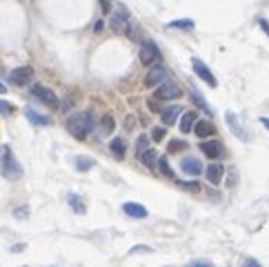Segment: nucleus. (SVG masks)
Segmentation results:
<instances>
[{
    "mask_svg": "<svg viewBox=\"0 0 269 267\" xmlns=\"http://www.w3.org/2000/svg\"><path fill=\"white\" fill-rule=\"evenodd\" d=\"M191 67H194L196 76H198L200 80H205V83H207L209 87H216V76L209 71L207 63H203V60H200V58H194V60H191Z\"/></svg>",
    "mask_w": 269,
    "mask_h": 267,
    "instance_id": "obj_10",
    "label": "nucleus"
},
{
    "mask_svg": "<svg viewBox=\"0 0 269 267\" xmlns=\"http://www.w3.org/2000/svg\"><path fill=\"white\" fill-rule=\"evenodd\" d=\"M180 116H182V107L180 105H171V107H167L162 112V123H165V127H171L176 121H180Z\"/></svg>",
    "mask_w": 269,
    "mask_h": 267,
    "instance_id": "obj_13",
    "label": "nucleus"
},
{
    "mask_svg": "<svg viewBox=\"0 0 269 267\" xmlns=\"http://www.w3.org/2000/svg\"><path fill=\"white\" fill-rule=\"evenodd\" d=\"M16 216H18V218L27 216V207H20V209H18V212H16Z\"/></svg>",
    "mask_w": 269,
    "mask_h": 267,
    "instance_id": "obj_38",
    "label": "nucleus"
},
{
    "mask_svg": "<svg viewBox=\"0 0 269 267\" xmlns=\"http://www.w3.org/2000/svg\"><path fill=\"white\" fill-rule=\"evenodd\" d=\"M149 149V138L147 136H138V142H136V154H145V151Z\"/></svg>",
    "mask_w": 269,
    "mask_h": 267,
    "instance_id": "obj_28",
    "label": "nucleus"
},
{
    "mask_svg": "<svg viewBox=\"0 0 269 267\" xmlns=\"http://www.w3.org/2000/svg\"><path fill=\"white\" fill-rule=\"evenodd\" d=\"M225 118H227V125H229V130H232V134H236V136L243 138V140H249V134L245 132V127L238 123L236 114H234V112H227V114H225Z\"/></svg>",
    "mask_w": 269,
    "mask_h": 267,
    "instance_id": "obj_12",
    "label": "nucleus"
},
{
    "mask_svg": "<svg viewBox=\"0 0 269 267\" xmlns=\"http://www.w3.org/2000/svg\"><path fill=\"white\" fill-rule=\"evenodd\" d=\"M194 132L198 134L200 138H209V136H214L216 127H214V123L205 118V121H196V125H194Z\"/></svg>",
    "mask_w": 269,
    "mask_h": 267,
    "instance_id": "obj_15",
    "label": "nucleus"
},
{
    "mask_svg": "<svg viewBox=\"0 0 269 267\" xmlns=\"http://www.w3.org/2000/svg\"><path fill=\"white\" fill-rule=\"evenodd\" d=\"M182 149H187V142L182 140V138H174V140H169V145H167V151H169V154H178Z\"/></svg>",
    "mask_w": 269,
    "mask_h": 267,
    "instance_id": "obj_22",
    "label": "nucleus"
},
{
    "mask_svg": "<svg viewBox=\"0 0 269 267\" xmlns=\"http://www.w3.org/2000/svg\"><path fill=\"white\" fill-rule=\"evenodd\" d=\"M11 112H13V105H9L7 100H0V114H2V116H9Z\"/></svg>",
    "mask_w": 269,
    "mask_h": 267,
    "instance_id": "obj_31",
    "label": "nucleus"
},
{
    "mask_svg": "<svg viewBox=\"0 0 269 267\" xmlns=\"http://www.w3.org/2000/svg\"><path fill=\"white\" fill-rule=\"evenodd\" d=\"M0 94H7V87H4L2 83H0Z\"/></svg>",
    "mask_w": 269,
    "mask_h": 267,
    "instance_id": "obj_42",
    "label": "nucleus"
},
{
    "mask_svg": "<svg viewBox=\"0 0 269 267\" xmlns=\"http://www.w3.org/2000/svg\"><path fill=\"white\" fill-rule=\"evenodd\" d=\"M2 174L7 176L9 180H18L22 178V165L16 160V156L11 154V149L9 147H4V156H2Z\"/></svg>",
    "mask_w": 269,
    "mask_h": 267,
    "instance_id": "obj_2",
    "label": "nucleus"
},
{
    "mask_svg": "<svg viewBox=\"0 0 269 267\" xmlns=\"http://www.w3.org/2000/svg\"><path fill=\"white\" fill-rule=\"evenodd\" d=\"M167 27H169V29H194L196 22L189 20V18H185V20H171Z\"/></svg>",
    "mask_w": 269,
    "mask_h": 267,
    "instance_id": "obj_21",
    "label": "nucleus"
},
{
    "mask_svg": "<svg viewBox=\"0 0 269 267\" xmlns=\"http://www.w3.org/2000/svg\"><path fill=\"white\" fill-rule=\"evenodd\" d=\"M112 132H114V118L105 116L103 121H100V134H103V136H109Z\"/></svg>",
    "mask_w": 269,
    "mask_h": 267,
    "instance_id": "obj_23",
    "label": "nucleus"
},
{
    "mask_svg": "<svg viewBox=\"0 0 269 267\" xmlns=\"http://www.w3.org/2000/svg\"><path fill=\"white\" fill-rule=\"evenodd\" d=\"M194 267H214V265H211L209 261H196Z\"/></svg>",
    "mask_w": 269,
    "mask_h": 267,
    "instance_id": "obj_36",
    "label": "nucleus"
},
{
    "mask_svg": "<svg viewBox=\"0 0 269 267\" xmlns=\"http://www.w3.org/2000/svg\"><path fill=\"white\" fill-rule=\"evenodd\" d=\"M182 96V89L178 87V85H174V83H162L160 87L156 89V100H176V98H180Z\"/></svg>",
    "mask_w": 269,
    "mask_h": 267,
    "instance_id": "obj_9",
    "label": "nucleus"
},
{
    "mask_svg": "<svg viewBox=\"0 0 269 267\" xmlns=\"http://www.w3.org/2000/svg\"><path fill=\"white\" fill-rule=\"evenodd\" d=\"M245 267H263V265L258 263V261H254V259H247L245 261Z\"/></svg>",
    "mask_w": 269,
    "mask_h": 267,
    "instance_id": "obj_35",
    "label": "nucleus"
},
{
    "mask_svg": "<svg viewBox=\"0 0 269 267\" xmlns=\"http://www.w3.org/2000/svg\"><path fill=\"white\" fill-rule=\"evenodd\" d=\"M180 187L185 189V192H200V183H198V180H189V183H185V180H182Z\"/></svg>",
    "mask_w": 269,
    "mask_h": 267,
    "instance_id": "obj_29",
    "label": "nucleus"
},
{
    "mask_svg": "<svg viewBox=\"0 0 269 267\" xmlns=\"http://www.w3.org/2000/svg\"><path fill=\"white\" fill-rule=\"evenodd\" d=\"M136 252H149V247H134V250H132V254H136Z\"/></svg>",
    "mask_w": 269,
    "mask_h": 267,
    "instance_id": "obj_39",
    "label": "nucleus"
},
{
    "mask_svg": "<svg viewBox=\"0 0 269 267\" xmlns=\"http://www.w3.org/2000/svg\"><path fill=\"white\" fill-rule=\"evenodd\" d=\"M198 147H200V151L211 160L225 158V147L220 145V140H205V142H200Z\"/></svg>",
    "mask_w": 269,
    "mask_h": 267,
    "instance_id": "obj_8",
    "label": "nucleus"
},
{
    "mask_svg": "<svg viewBox=\"0 0 269 267\" xmlns=\"http://www.w3.org/2000/svg\"><path fill=\"white\" fill-rule=\"evenodd\" d=\"M94 127H96V118H94V112H89V109L67 118V132L74 138H78V140H85L94 132Z\"/></svg>",
    "mask_w": 269,
    "mask_h": 267,
    "instance_id": "obj_1",
    "label": "nucleus"
},
{
    "mask_svg": "<svg viewBox=\"0 0 269 267\" xmlns=\"http://www.w3.org/2000/svg\"><path fill=\"white\" fill-rule=\"evenodd\" d=\"M33 80V69L29 65H22V67H16V69L9 74V83L11 85H18V87H25Z\"/></svg>",
    "mask_w": 269,
    "mask_h": 267,
    "instance_id": "obj_6",
    "label": "nucleus"
},
{
    "mask_svg": "<svg viewBox=\"0 0 269 267\" xmlns=\"http://www.w3.org/2000/svg\"><path fill=\"white\" fill-rule=\"evenodd\" d=\"M261 123H263V125L267 127V130H269V118H261Z\"/></svg>",
    "mask_w": 269,
    "mask_h": 267,
    "instance_id": "obj_41",
    "label": "nucleus"
},
{
    "mask_svg": "<svg viewBox=\"0 0 269 267\" xmlns=\"http://www.w3.org/2000/svg\"><path fill=\"white\" fill-rule=\"evenodd\" d=\"M103 29H105V22H103V20H96V22H94V31H96V33H103Z\"/></svg>",
    "mask_w": 269,
    "mask_h": 267,
    "instance_id": "obj_34",
    "label": "nucleus"
},
{
    "mask_svg": "<svg viewBox=\"0 0 269 267\" xmlns=\"http://www.w3.org/2000/svg\"><path fill=\"white\" fill-rule=\"evenodd\" d=\"M258 25H261L263 29H265V33L269 36V22H267V20H258Z\"/></svg>",
    "mask_w": 269,
    "mask_h": 267,
    "instance_id": "obj_37",
    "label": "nucleus"
},
{
    "mask_svg": "<svg viewBox=\"0 0 269 267\" xmlns=\"http://www.w3.org/2000/svg\"><path fill=\"white\" fill-rule=\"evenodd\" d=\"M147 105H149V109H151V112H160V105H158V100H156V98H151Z\"/></svg>",
    "mask_w": 269,
    "mask_h": 267,
    "instance_id": "obj_33",
    "label": "nucleus"
},
{
    "mask_svg": "<svg viewBox=\"0 0 269 267\" xmlns=\"http://www.w3.org/2000/svg\"><path fill=\"white\" fill-rule=\"evenodd\" d=\"M69 205H71V209H74L76 214H85V203L76 196V194H69Z\"/></svg>",
    "mask_w": 269,
    "mask_h": 267,
    "instance_id": "obj_24",
    "label": "nucleus"
},
{
    "mask_svg": "<svg viewBox=\"0 0 269 267\" xmlns=\"http://www.w3.org/2000/svg\"><path fill=\"white\" fill-rule=\"evenodd\" d=\"M140 163L145 165V167H156V163H158V151L156 149H147L145 154H140Z\"/></svg>",
    "mask_w": 269,
    "mask_h": 267,
    "instance_id": "obj_20",
    "label": "nucleus"
},
{
    "mask_svg": "<svg viewBox=\"0 0 269 267\" xmlns=\"http://www.w3.org/2000/svg\"><path fill=\"white\" fill-rule=\"evenodd\" d=\"M109 149H112V154L116 156V158H125V154H127V142H125L123 138H112Z\"/></svg>",
    "mask_w": 269,
    "mask_h": 267,
    "instance_id": "obj_19",
    "label": "nucleus"
},
{
    "mask_svg": "<svg viewBox=\"0 0 269 267\" xmlns=\"http://www.w3.org/2000/svg\"><path fill=\"white\" fill-rule=\"evenodd\" d=\"M100 2V9H103V13H109L112 11V0H98Z\"/></svg>",
    "mask_w": 269,
    "mask_h": 267,
    "instance_id": "obj_32",
    "label": "nucleus"
},
{
    "mask_svg": "<svg viewBox=\"0 0 269 267\" xmlns=\"http://www.w3.org/2000/svg\"><path fill=\"white\" fill-rule=\"evenodd\" d=\"M162 83H167V67L160 63L151 65L145 76V87H160Z\"/></svg>",
    "mask_w": 269,
    "mask_h": 267,
    "instance_id": "obj_4",
    "label": "nucleus"
},
{
    "mask_svg": "<svg viewBox=\"0 0 269 267\" xmlns=\"http://www.w3.org/2000/svg\"><path fill=\"white\" fill-rule=\"evenodd\" d=\"M25 116L29 118L33 125H40V127L51 125V118H49V116H42V114H38L36 109H31V107H27V109H25Z\"/></svg>",
    "mask_w": 269,
    "mask_h": 267,
    "instance_id": "obj_18",
    "label": "nucleus"
},
{
    "mask_svg": "<svg viewBox=\"0 0 269 267\" xmlns=\"http://www.w3.org/2000/svg\"><path fill=\"white\" fill-rule=\"evenodd\" d=\"M31 94L40 100V103H45L47 107H51V109H58L60 107L58 96H56L49 87H45V85H31Z\"/></svg>",
    "mask_w": 269,
    "mask_h": 267,
    "instance_id": "obj_3",
    "label": "nucleus"
},
{
    "mask_svg": "<svg viewBox=\"0 0 269 267\" xmlns=\"http://www.w3.org/2000/svg\"><path fill=\"white\" fill-rule=\"evenodd\" d=\"M191 98H194V103H196V105H198V107H203V109H205V112H207V114H211V109H209L207 100H205L203 96H200V94H198V92H196V89H191Z\"/></svg>",
    "mask_w": 269,
    "mask_h": 267,
    "instance_id": "obj_27",
    "label": "nucleus"
},
{
    "mask_svg": "<svg viewBox=\"0 0 269 267\" xmlns=\"http://www.w3.org/2000/svg\"><path fill=\"white\" fill-rule=\"evenodd\" d=\"M125 125H127V130H129V127H134V118L129 116V118H127V123H125Z\"/></svg>",
    "mask_w": 269,
    "mask_h": 267,
    "instance_id": "obj_40",
    "label": "nucleus"
},
{
    "mask_svg": "<svg viewBox=\"0 0 269 267\" xmlns=\"http://www.w3.org/2000/svg\"><path fill=\"white\" fill-rule=\"evenodd\" d=\"M123 209H125V214L132 218H147V209L142 207L140 203H125Z\"/></svg>",
    "mask_w": 269,
    "mask_h": 267,
    "instance_id": "obj_16",
    "label": "nucleus"
},
{
    "mask_svg": "<svg viewBox=\"0 0 269 267\" xmlns=\"http://www.w3.org/2000/svg\"><path fill=\"white\" fill-rule=\"evenodd\" d=\"M160 60V51H158L156 42L151 40H142L140 42V63L145 67H151Z\"/></svg>",
    "mask_w": 269,
    "mask_h": 267,
    "instance_id": "obj_5",
    "label": "nucleus"
},
{
    "mask_svg": "<svg viewBox=\"0 0 269 267\" xmlns=\"http://www.w3.org/2000/svg\"><path fill=\"white\" fill-rule=\"evenodd\" d=\"M196 121H198V116H196L194 112H185V114H182V116H180V123H178L180 132H182V134H189L191 130H194Z\"/></svg>",
    "mask_w": 269,
    "mask_h": 267,
    "instance_id": "obj_17",
    "label": "nucleus"
},
{
    "mask_svg": "<svg viewBox=\"0 0 269 267\" xmlns=\"http://www.w3.org/2000/svg\"><path fill=\"white\" fill-rule=\"evenodd\" d=\"M158 167H160V174L162 176H165V178H174V169H171V165L169 163H167V158H160V160H158Z\"/></svg>",
    "mask_w": 269,
    "mask_h": 267,
    "instance_id": "obj_26",
    "label": "nucleus"
},
{
    "mask_svg": "<svg viewBox=\"0 0 269 267\" xmlns=\"http://www.w3.org/2000/svg\"><path fill=\"white\" fill-rule=\"evenodd\" d=\"M165 136H167V127H156V130L151 132V138H153L156 142L165 140Z\"/></svg>",
    "mask_w": 269,
    "mask_h": 267,
    "instance_id": "obj_30",
    "label": "nucleus"
},
{
    "mask_svg": "<svg viewBox=\"0 0 269 267\" xmlns=\"http://www.w3.org/2000/svg\"><path fill=\"white\" fill-rule=\"evenodd\" d=\"M180 167L185 174H191V176H198L203 174V163H200L198 158H194V156H187V158L180 160Z\"/></svg>",
    "mask_w": 269,
    "mask_h": 267,
    "instance_id": "obj_11",
    "label": "nucleus"
},
{
    "mask_svg": "<svg viewBox=\"0 0 269 267\" xmlns=\"http://www.w3.org/2000/svg\"><path fill=\"white\" fill-rule=\"evenodd\" d=\"M225 178V167L220 163H211L207 167V180L211 185H220V180Z\"/></svg>",
    "mask_w": 269,
    "mask_h": 267,
    "instance_id": "obj_14",
    "label": "nucleus"
},
{
    "mask_svg": "<svg viewBox=\"0 0 269 267\" xmlns=\"http://www.w3.org/2000/svg\"><path fill=\"white\" fill-rule=\"evenodd\" d=\"M112 29L114 31H118V33H125V36H129V31H132V22H129V16H127V11H125L123 7L118 9V11H114V16H112Z\"/></svg>",
    "mask_w": 269,
    "mask_h": 267,
    "instance_id": "obj_7",
    "label": "nucleus"
},
{
    "mask_svg": "<svg viewBox=\"0 0 269 267\" xmlns=\"http://www.w3.org/2000/svg\"><path fill=\"white\" fill-rule=\"evenodd\" d=\"M76 167H78V171H87L94 167V158H87V156H78L76 158Z\"/></svg>",
    "mask_w": 269,
    "mask_h": 267,
    "instance_id": "obj_25",
    "label": "nucleus"
}]
</instances>
